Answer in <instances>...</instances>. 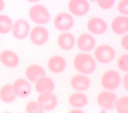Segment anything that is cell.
Returning a JSON list of instances; mask_svg holds the SVG:
<instances>
[{
  "label": "cell",
  "instance_id": "1f68e13d",
  "mask_svg": "<svg viewBox=\"0 0 128 113\" xmlns=\"http://www.w3.org/2000/svg\"><path fill=\"white\" fill-rule=\"evenodd\" d=\"M28 1L29 2H35L38 1H39V0H28Z\"/></svg>",
  "mask_w": 128,
  "mask_h": 113
},
{
  "label": "cell",
  "instance_id": "d4e9b609",
  "mask_svg": "<svg viewBox=\"0 0 128 113\" xmlns=\"http://www.w3.org/2000/svg\"><path fill=\"white\" fill-rule=\"evenodd\" d=\"M26 111L28 113H42L44 111L40 108L38 103L35 102H30L28 103L26 106Z\"/></svg>",
  "mask_w": 128,
  "mask_h": 113
},
{
  "label": "cell",
  "instance_id": "277c9868",
  "mask_svg": "<svg viewBox=\"0 0 128 113\" xmlns=\"http://www.w3.org/2000/svg\"><path fill=\"white\" fill-rule=\"evenodd\" d=\"M101 82L106 89L113 90L116 88L120 83V78L118 73L114 70L106 72L102 77Z\"/></svg>",
  "mask_w": 128,
  "mask_h": 113
},
{
  "label": "cell",
  "instance_id": "4dcf8cb0",
  "mask_svg": "<svg viewBox=\"0 0 128 113\" xmlns=\"http://www.w3.org/2000/svg\"><path fill=\"white\" fill-rule=\"evenodd\" d=\"M4 8V3L3 0H0V12L3 10Z\"/></svg>",
  "mask_w": 128,
  "mask_h": 113
},
{
  "label": "cell",
  "instance_id": "d6a6232c",
  "mask_svg": "<svg viewBox=\"0 0 128 113\" xmlns=\"http://www.w3.org/2000/svg\"><path fill=\"white\" fill-rule=\"evenodd\" d=\"M90 1H96V0H90Z\"/></svg>",
  "mask_w": 128,
  "mask_h": 113
},
{
  "label": "cell",
  "instance_id": "6da1fadb",
  "mask_svg": "<svg viewBox=\"0 0 128 113\" xmlns=\"http://www.w3.org/2000/svg\"><path fill=\"white\" fill-rule=\"evenodd\" d=\"M76 69L84 74H90L96 68V63L93 58L89 55L81 53L76 55L74 60Z\"/></svg>",
  "mask_w": 128,
  "mask_h": 113
},
{
  "label": "cell",
  "instance_id": "ba28073f",
  "mask_svg": "<svg viewBox=\"0 0 128 113\" xmlns=\"http://www.w3.org/2000/svg\"><path fill=\"white\" fill-rule=\"evenodd\" d=\"M38 104L43 110L50 111L57 105V99L54 94L51 93L41 94L38 98Z\"/></svg>",
  "mask_w": 128,
  "mask_h": 113
},
{
  "label": "cell",
  "instance_id": "5bb4252c",
  "mask_svg": "<svg viewBox=\"0 0 128 113\" xmlns=\"http://www.w3.org/2000/svg\"><path fill=\"white\" fill-rule=\"evenodd\" d=\"M88 30L94 34L100 35L103 34L107 29V24L105 22L100 18H93L88 23Z\"/></svg>",
  "mask_w": 128,
  "mask_h": 113
},
{
  "label": "cell",
  "instance_id": "7c38bea8",
  "mask_svg": "<svg viewBox=\"0 0 128 113\" xmlns=\"http://www.w3.org/2000/svg\"><path fill=\"white\" fill-rule=\"evenodd\" d=\"M12 86L15 94L20 97H25L28 95L31 91V86L30 83L23 78L16 80Z\"/></svg>",
  "mask_w": 128,
  "mask_h": 113
},
{
  "label": "cell",
  "instance_id": "ffe728a7",
  "mask_svg": "<svg viewBox=\"0 0 128 113\" xmlns=\"http://www.w3.org/2000/svg\"><path fill=\"white\" fill-rule=\"evenodd\" d=\"M58 44L63 50H70L75 44L74 37L72 35L68 32L63 33L58 38Z\"/></svg>",
  "mask_w": 128,
  "mask_h": 113
},
{
  "label": "cell",
  "instance_id": "2e32d148",
  "mask_svg": "<svg viewBox=\"0 0 128 113\" xmlns=\"http://www.w3.org/2000/svg\"><path fill=\"white\" fill-rule=\"evenodd\" d=\"M111 28L116 34H122L128 30V18L125 16H118L112 22Z\"/></svg>",
  "mask_w": 128,
  "mask_h": 113
},
{
  "label": "cell",
  "instance_id": "8992f818",
  "mask_svg": "<svg viewBox=\"0 0 128 113\" xmlns=\"http://www.w3.org/2000/svg\"><path fill=\"white\" fill-rule=\"evenodd\" d=\"M116 100V94L110 91H102L98 94L97 98L99 105L107 110H111L114 108Z\"/></svg>",
  "mask_w": 128,
  "mask_h": 113
},
{
  "label": "cell",
  "instance_id": "4316f807",
  "mask_svg": "<svg viewBox=\"0 0 128 113\" xmlns=\"http://www.w3.org/2000/svg\"><path fill=\"white\" fill-rule=\"evenodd\" d=\"M98 5L103 9H107L111 8L114 3L115 0H96Z\"/></svg>",
  "mask_w": 128,
  "mask_h": 113
},
{
  "label": "cell",
  "instance_id": "44dd1931",
  "mask_svg": "<svg viewBox=\"0 0 128 113\" xmlns=\"http://www.w3.org/2000/svg\"><path fill=\"white\" fill-rule=\"evenodd\" d=\"M16 96V94L14 92L12 85H5L0 89V98L5 103L13 102L15 99Z\"/></svg>",
  "mask_w": 128,
  "mask_h": 113
},
{
  "label": "cell",
  "instance_id": "30bf717a",
  "mask_svg": "<svg viewBox=\"0 0 128 113\" xmlns=\"http://www.w3.org/2000/svg\"><path fill=\"white\" fill-rule=\"evenodd\" d=\"M48 34L47 30L42 26H37L32 30L30 38L33 43L42 45L46 42L48 39Z\"/></svg>",
  "mask_w": 128,
  "mask_h": 113
},
{
  "label": "cell",
  "instance_id": "7402d4cb",
  "mask_svg": "<svg viewBox=\"0 0 128 113\" xmlns=\"http://www.w3.org/2000/svg\"><path fill=\"white\" fill-rule=\"evenodd\" d=\"M70 105L75 107H82L88 104L86 96L82 93H74L71 94L69 99Z\"/></svg>",
  "mask_w": 128,
  "mask_h": 113
},
{
  "label": "cell",
  "instance_id": "9a60e30c",
  "mask_svg": "<svg viewBox=\"0 0 128 113\" xmlns=\"http://www.w3.org/2000/svg\"><path fill=\"white\" fill-rule=\"evenodd\" d=\"M77 44L80 50L84 51H90L94 47L96 41L91 35L84 34L79 37Z\"/></svg>",
  "mask_w": 128,
  "mask_h": 113
},
{
  "label": "cell",
  "instance_id": "e0dca14e",
  "mask_svg": "<svg viewBox=\"0 0 128 113\" xmlns=\"http://www.w3.org/2000/svg\"><path fill=\"white\" fill-rule=\"evenodd\" d=\"M26 75L30 81L34 82L40 77L45 76V72L42 67L38 65H32L26 69Z\"/></svg>",
  "mask_w": 128,
  "mask_h": 113
},
{
  "label": "cell",
  "instance_id": "cb8c5ba5",
  "mask_svg": "<svg viewBox=\"0 0 128 113\" xmlns=\"http://www.w3.org/2000/svg\"><path fill=\"white\" fill-rule=\"evenodd\" d=\"M116 111L119 113H128V98L127 96H122L116 100L114 105Z\"/></svg>",
  "mask_w": 128,
  "mask_h": 113
},
{
  "label": "cell",
  "instance_id": "f1b7e54d",
  "mask_svg": "<svg viewBox=\"0 0 128 113\" xmlns=\"http://www.w3.org/2000/svg\"><path fill=\"white\" fill-rule=\"evenodd\" d=\"M128 35H125L124 36L122 39V47L126 49V50H128Z\"/></svg>",
  "mask_w": 128,
  "mask_h": 113
},
{
  "label": "cell",
  "instance_id": "9c48e42d",
  "mask_svg": "<svg viewBox=\"0 0 128 113\" xmlns=\"http://www.w3.org/2000/svg\"><path fill=\"white\" fill-rule=\"evenodd\" d=\"M29 31L28 23L24 20L20 19L15 22L13 27L12 34L16 38L22 39L27 37Z\"/></svg>",
  "mask_w": 128,
  "mask_h": 113
},
{
  "label": "cell",
  "instance_id": "7a4b0ae2",
  "mask_svg": "<svg viewBox=\"0 0 128 113\" xmlns=\"http://www.w3.org/2000/svg\"><path fill=\"white\" fill-rule=\"evenodd\" d=\"M30 17L35 23L43 24L48 22L50 15L45 7L40 5L32 7L29 12Z\"/></svg>",
  "mask_w": 128,
  "mask_h": 113
},
{
  "label": "cell",
  "instance_id": "83f0119b",
  "mask_svg": "<svg viewBox=\"0 0 128 113\" xmlns=\"http://www.w3.org/2000/svg\"><path fill=\"white\" fill-rule=\"evenodd\" d=\"M118 10L122 14H128V0H122L118 5Z\"/></svg>",
  "mask_w": 128,
  "mask_h": 113
},
{
  "label": "cell",
  "instance_id": "52a82bcc",
  "mask_svg": "<svg viewBox=\"0 0 128 113\" xmlns=\"http://www.w3.org/2000/svg\"><path fill=\"white\" fill-rule=\"evenodd\" d=\"M90 8L86 0H70L69 3V10L74 15L81 16L88 13Z\"/></svg>",
  "mask_w": 128,
  "mask_h": 113
},
{
  "label": "cell",
  "instance_id": "4fadbf2b",
  "mask_svg": "<svg viewBox=\"0 0 128 113\" xmlns=\"http://www.w3.org/2000/svg\"><path fill=\"white\" fill-rule=\"evenodd\" d=\"M0 60L5 66L13 68L19 63V58L15 53L9 50H5L0 54Z\"/></svg>",
  "mask_w": 128,
  "mask_h": 113
},
{
  "label": "cell",
  "instance_id": "f546056e",
  "mask_svg": "<svg viewBox=\"0 0 128 113\" xmlns=\"http://www.w3.org/2000/svg\"><path fill=\"white\" fill-rule=\"evenodd\" d=\"M124 86L126 89H128V75H126L124 78Z\"/></svg>",
  "mask_w": 128,
  "mask_h": 113
},
{
  "label": "cell",
  "instance_id": "d6986e66",
  "mask_svg": "<svg viewBox=\"0 0 128 113\" xmlns=\"http://www.w3.org/2000/svg\"><path fill=\"white\" fill-rule=\"evenodd\" d=\"M48 67L50 70L54 73H60L66 67V62L62 57L55 56L48 61Z\"/></svg>",
  "mask_w": 128,
  "mask_h": 113
},
{
  "label": "cell",
  "instance_id": "3957f363",
  "mask_svg": "<svg viewBox=\"0 0 128 113\" xmlns=\"http://www.w3.org/2000/svg\"><path fill=\"white\" fill-rule=\"evenodd\" d=\"M94 56L99 62L107 63L114 59L115 53L113 48L107 44H102L95 49Z\"/></svg>",
  "mask_w": 128,
  "mask_h": 113
},
{
  "label": "cell",
  "instance_id": "603a6c76",
  "mask_svg": "<svg viewBox=\"0 0 128 113\" xmlns=\"http://www.w3.org/2000/svg\"><path fill=\"white\" fill-rule=\"evenodd\" d=\"M13 24L11 19L5 15H0V33L6 34L12 29Z\"/></svg>",
  "mask_w": 128,
  "mask_h": 113
},
{
  "label": "cell",
  "instance_id": "8fae6325",
  "mask_svg": "<svg viewBox=\"0 0 128 113\" xmlns=\"http://www.w3.org/2000/svg\"><path fill=\"white\" fill-rule=\"evenodd\" d=\"M36 90L42 94L51 93L54 88L53 81L50 78L43 76L39 78L35 84Z\"/></svg>",
  "mask_w": 128,
  "mask_h": 113
},
{
  "label": "cell",
  "instance_id": "5b68a950",
  "mask_svg": "<svg viewBox=\"0 0 128 113\" xmlns=\"http://www.w3.org/2000/svg\"><path fill=\"white\" fill-rule=\"evenodd\" d=\"M73 23V17L66 13H61L57 15L54 21L56 27L60 31L70 29L72 27Z\"/></svg>",
  "mask_w": 128,
  "mask_h": 113
},
{
  "label": "cell",
  "instance_id": "484cf974",
  "mask_svg": "<svg viewBox=\"0 0 128 113\" xmlns=\"http://www.w3.org/2000/svg\"><path fill=\"white\" fill-rule=\"evenodd\" d=\"M118 67L122 71L128 72V55L124 54L120 56L118 60Z\"/></svg>",
  "mask_w": 128,
  "mask_h": 113
},
{
  "label": "cell",
  "instance_id": "ac0fdd59",
  "mask_svg": "<svg viewBox=\"0 0 128 113\" xmlns=\"http://www.w3.org/2000/svg\"><path fill=\"white\" fill-rule=\"evenodd\" d=\"M71 84L74 89L77 90H84L88 87L90 80L86 76L77 75L72 78Z\"/></svg>",
  "mask_w": 128,
  "mask_h": 113
}]
</instances>
